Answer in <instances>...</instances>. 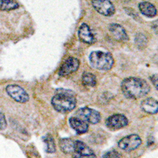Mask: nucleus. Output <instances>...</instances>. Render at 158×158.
I'll return each mask as SVG.
<instances>
[{
    "mask_svg": "<svg viewBox=\"0 0 158 158\" xmlns=\"http://www.w3.org/2000/svg\"><path fill=\"white\" fill-rule=\"evenodd\" d=\"M121 89L127 98L139 99L149 94L150 86L143 79L131 77L122 81Z\"/></svg>",
    "mask_w": 158,
    "mask_h": 158,
    "instance_id": "f257e3e1",
    "label": "nucleus"
},
{
    "mask_svg": "<svg viewBox=\"0 0 158 158\" xmlns=\"http://www.w3.org/2000/svg\"><path fill=\"white\" fill-rule=\"evenodd\" d=\"M76 98L73 93L68 90L60 89L52 97V104L59 112L67 113L76 107Z\"/></svg>",
    "mask_w": 158,
    "mask_h": 158,
    "instance_id": "f03ea898",
    "label": "nucleus"
},
{
    "mask_svg": "<svg viewBox=\"0 0 158 158\" xmlns=\"http://www.w3.org/2000/svg\"><path fill=\"white\" fill-rule=\"evenodd\" d=\"M89 62L94 68L103 71H108L112 68L114 59L112 56L108 52L95 51L89 56Z\"/></svg>",
    "mask_w": 158,
    "mask_h": 158,
    "instance_id": "7ed1b4c3",
    "label": "nucleus"
},
{
    "mask_svg": "<svg viewBox=\"0 0 158 158\" xmlns=\"http://www.w3.org/2000/svg\"><path fill=\"white\" fill-rule=\"evenodd\" d=\"M142 144V139L138 135H130L125 136L118 142V148L126 152H131L138 149Z\"/></svg>",
    "mask_w": 158,
    "mask_h": 158,
    "instance_id": "20e7f679",
    "label": "nucleus"
},
{
    "mask_svg": "<svg viewBox=\"0 0 158 158\" xmlns=\"http://www.w3.org/2000/svg\"><path fill=\"white\" fill-rule=\"evenodd\" d=\"M76 115L78 118H81L85 122L91 124H97L100 123L101 119V115L100 112L92 108L84 107L78 109L76 112Z\"/></svg>",
    "mask_w": 158,
    "mask_h": 158,
    "instance_id": "39448f33",
    "label": "nucleus"
},
{
    "mask_svg": "<svg viewBox=\"0 0 158 158\" xmlns=\"http://www.w3.org/2000/svg\"><path fill=\"white\" fill-rule=\"evenodd\" d=\"M91 2L94 9L104 16L110 17L115 14V6L110 0H91Z\"/></svg>",
    "mask_w": 158,
    "mask_h": 158,
    "instance_id": "423d86ee",
    "label": "nucleus"
},
{
    "mask_svg": "<svg viewBox=\"0 0 158 158\" xmlns=\"http://www.w3.org/2000/svg\"><path fill=\"white\" fill-rule=\"evenodd\" d=\"M6 90L15 101L19 103H26L29 101V97L27 92L18 85H10L6 86Z\"/></svg>",
    "mask_w": 158,
    "mask_h": 158,
    "instance_id": "0eeeda50",
    "label": "nucleus"
},
{
    "mask_svg": "<svg viewBox=\"0 0 158 158\" xmlns=\"http://www.w3.org/2000/svg\"><path fill=\"white\" fill-rule=\"evenodd\" d=\"M128 119L122 114H115L108 117L105 121V125L111 131H117L127 126Z\"/></svg>",
    "mask_w": 158,
    "mask_h": 158,
    "instance_id": "6e6552de",
    "label": "nucleus"
},
{
    "mask_svg": "<svg viewBox=\"0 0 158 158\" xmlns=\"http://www.w3.org/2000/svg\"><path fill=\"white\" fill-rule=\"evenodd\" d=\"M79 66H80V61L78 59L75 57L70 56L65 60L59 69V75L62 77L70 75L77 71V69L79 68Z\"/></svg>",
    "mask_w": 158,
    "mask_h": 158,
    "instance_id": "1a4fd4ad",
    "label": "nucleus"
},
{
    "mask_svg": "<svg viewBox=\"0 0 158 158\" xmlns=\"http://www.w3.org/2000/svg\"><path fill=\"white\" fill-rule=\"evenodd\" d=\"M74 157H96L94 151L86 144L81 141H75L74 151L73 153Z\"/></svg>",
    "mask_w": 158,
    "mask_h": 158,
    "instance_id": "9d476101",
    "label": "nucleus"
},
{
    "mask_svg": "<svg viewBox=\"0 0 158 158\" xmlns=\"http://www.w3.org/2000/svg\"><path fill=\"white\" fill-rule=\"evenodd\" d=\"M109 31L114 39L118 40V41L125 42L129 40L125 29L123 27L122 25H118V24H111L109 26Z\"/></svg>",
    "mask_w": 158,
    "mask_h": 158,
    "instance_id": "9b49d317",
    "label": "nucleus"
},
{
    "mask_svg": "<svg viewBox=\"0 0 158 158\" xmlns=\"http://www.w3.org/2000/svg\"><path fill=\"white\" fill-rule=\"evenodd\" d=\"M78 37L81 41H82L83 43L88 44H93L96 41L95 37H94V34L92 33L90 28L85 23H83L79 28Z\"/></svg>",
    "mask_w": 158,
    "mask_h": 158,
    "instance_id": "f8f14e48",
    "label": "nucleus"
},
{
    "mask_svg": "<svg viewBox=\"0 0 158 158\" xmlns=\"http://www.w3.org/2000/svg\"><path fill=\"white\" fill-rule=\"evenodd\" d=\"M70 126L75 131V132L78 135L86 133L89 131V124L88 123L85 122L81 118L78 117H71L69 119Z\"/></svg>",
    "mask_w": 158,
    "mask_h": 158,
    "instance_id": "ddd939ff",
    "label": "nucleus"
},
{
    "mask_svg": "<svg viewBox=\"0 0 158 158\" xmlns=\"http://www.w3.org/2000/svg\"><path fill=\"white\" fill-rule=\"evenodd\" d=\"M142 109L145 112L151 115H154L157 113L158 103L156 100L153 98H147L144 100L141 104Z\"/></svg>",
    "mask_w": 158,
    "mask_h": 158,
    "instance_id": "4468645a",
    "label": "nucleus"
},
{
    "mask_svg": "<svg viewBox=\"0 0 158 158\" xmlns=\"http://www.w3.org/2000/svg\"><path fill=\"white\" fill-rule=\"evenodd\" d=\"M138 8L140 10L141 13L145 16L149 17V18H153L156 15V7L154 5L149 2H142L138 5Z\"/></svg>",
    "mask_w": 158,
    "mask_h": 158,
    "instance_id": "2eb2a0df",
    "label": "nucleus"
},
{
    "mask_svg": "<svg viewBox=\"0 0 158 158\" xmlns=\"http://www.w3.org/2000/svg\"><path fill=\"white\" fill-rule=\"evenodd\" d=\"M59 146L64 153H73L75 146V141L71 138H62L59 140Z\"/></svg>",
    "mask_w": 158,
    "mask_h": 158,
    "instance_id": "dca6fc26",
    "label": "nucleus"
},
{
    "mask_svg": "<svg viewBox=\"0 0 158 158\" xmlns=\"http://www.w3.org/2000/svg\"><path fill=\"white\" fill-rule=\"evenodd\" d=\"M19 7L18 2L15 0H0V10L9 11Z\"/></svg>",
    "mask_w": 158,
    "mask_h": 158,
    "instance_id": "f3484780",
    "label": "nucleus"
},
{
    "mask_svg": "<svg viewBox=\"0 0 158 158\" xmlns=\"http://www.w3.org/2000/svg\"><path fill=\"white\" fill-rule=\"evenodd\" d=\"M43 141L46 146V151L49 153H53L56 151V143L53 137L51 135H46L43 138Z\"/></svg>",
    "mask_w": 158,
    "mask_h": 158,
    "instance_id": "a211bd4d",
    "label": "nucleus"
},
{
    "mask_svg": "<svg viewBox=\"0 0 158 158\" xmlns=\"http://www.w3.org/2000/svg\"><path fill=\"white\" fill-rule=\"evenodd\" d=\"M82 82L85 85L87 86H95L97 84V78L96 76L92 73H84L82 74V77H81Z\"/></svg>",
    "mask_w": 158,
    "mask_h": 158,
    "instance_id": "6ab92c4d",
    "label": "nucleus"
},
{
    "mask_svg": "<svg viewBox=\"0 0 158 158\" xmlns=\"http://www.w3.org/2000/svg\"><path fill=\"white\" fill-rule=\"evenodd\" d=\"M135 42H136L137 45H138V47L141 46V48H143L147 44V38H146V36H144L143 34L139 33V34H138L135 36Z\"/></svg>",
    "mask_w": 158,
    "mask_h": 158,
    "instance_id": "aec40b11",
    "label": "nucleus"
},
{
    "mask_svg": "<svg viewBox=\"0 0 158 158\" xmlns=\"http://www.w3.org/2000/svg\"><path fill=\"white\" fill-rule=\"evenodd\" d=\"M122 155L115 150H111L103 155V157H120Z\"/></svg>",
    "mask_w": 158,
    "mask_h": 158,
    "instance_id": "412c9836",
    "label": "nucleus"
},
{
    "mask_svg": "<svg viewBox=\"0 0 158 158\" xmlns=\"http://www.w3.org/2000/svg\"><path fill=\"white\" fill-rule=\"evenodd\" d=\"M7 123L6 120V117L2 112H0V131H2L6 128Z\"/></svg>",
    "mask_w": 158,
    "mask_h": 158,
    "instance_id": "4be33fe9",
    "label": "nucleus"
},
{
    "mask_svg": "<svg viewBox=\"0 0 158 158\" xmlns=\"http://www.w3.org/2000/svg\"><path fill=\"white\" fill-rule=\"evenodd\" d=\"M150 80H151V81L153 82V84L154 85V86H155V88H156V89L157 90V88H158V86H157V75H156V74H154V75L151 76Z\"/></svg>",
    "mask_w": 158,
    "mask_h": 158,
    "instance_id": "5701e85b",
    "label": "nucleus"
}]
</instances>
